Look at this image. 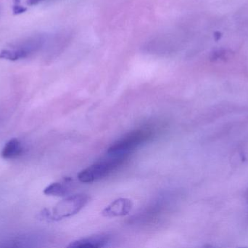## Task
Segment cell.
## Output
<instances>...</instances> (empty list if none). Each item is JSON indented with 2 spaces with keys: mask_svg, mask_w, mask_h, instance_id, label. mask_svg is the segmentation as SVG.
I'll return each mask as SVG.
<instances>
[{
  "mask_svg": "<svg viewBox=\"0 0 248 248\" xmlns=\"http://www.w3.org/2000/svg\"><path fill=\"white\" fill-rule=\"evenodd\" d=\"M23 153V147L21 143L16 139L10 140L8 142L6 143L2 151L1 152V156L4 159H13L18 157Z\"/></svg>",
  "mask_w": 248,
  "mask_h": 248,
  "instance_id": "cell-7",
  "label": "cell"
},
{
  "mask_svg": "<svg viewBox=\"0 0 248 248\" xmlns=\"http://www.w3.org/2000/svg\"><path fill=\"white\" fill-rule=\"evenodd\" d=\"M132 208L133 203L130 199L119 198L108 205L102 211V215L107 218L124 216L129 214Z\"/></svg>",
  "mask_w": 248,
  "mask_h": 248,
  "instance_id": "cell-4",
  "label": "cell"
},
{
  "mask_svg": "<svg viewBox=\"0 0 248 248\" xmlns=\"http://www.w3.org/2000/svg\"><path fill=\"white\" fill-rule=\"evenodd\" d=\"M89 201L90 197L85 194L72 195L58 202L52 211L44 210L41 215L44 219L61 221L79 213L88 204Z\"/></svg>",
  "mask_w": 248,
  "mask_h": 248,
  "instance_id": "cell-1",
  "label": "cell"
},
{
  "mask_svg": "<svg viewBox=\"0 0 248 248\" xmlns=\"http://www.w3.org/2000/svg\"><path fill=\"white\" fill-rule=\"evenodd\" d=\"M110 243V237L108 235L91 236L86 238L80 239L72 242L68 246L69 248H104Z\"/></svg>",
  "mask_w": 248,
  "mask_h": 248,
  "instance_id": "cell-5",
  "label": "cell"
},
{
  "mask_svg": "<svg viewBox=\"0 0 248 248\" xmlns=\"http://www.w3.org/2000/svg\"><path fill=\"white\" fill-rule=\"evenodd\" d=\"M151 135L152 132L149 129L136 130L112 144L108 149L107 154L126 159L134 150L146 142Z\"/></svg>",
  "mask_w": 248,
  "mask_h": 248,
  "instance_id": "cell-2",
  "label": "cell"
},
{
  "mask_svg": "<svg viewBox=\"0 0 248 248\" xmlns=\"http://www.w3.org/2000/svg\"><path fill=\"white\" fill-rule=\"evenodd\" d=\"M72 185V179L71 178H65L60 182L49 185L44 189V194L52 196H66L71 192Z\"/></svg>",
  "mask_w": 248,
  "mask_h": 248,
  "instance_id": "cell-6",
  "label": "cell"
},
{
  "mask_svg": "<svg viewBox=\"0 0 248 248\" xmlns=\"http://www.w3.org/2000/svg\"><path fill=\"white\" fill-rule=\"evenodd\" d=\"M26 10H27L26 7L20 5V4H15L13 9V13H14L15 15L21 14V13L26 12Z\"/></svg>",
  "mask_w": 248,
  "mask_h": 248,
  "instance_id": "cell-8",
  "label": "cell"
},
{
  "mask_svg": "<svg viewBox=\"0 0 248 248\" xmlns=\"http://www.w3.org/2000/svg\"><path fill=\"white\" fill-rule=\"evenodd\" d=\"M125 158L107 155V158L97 162L80 172L78 179L81 183H90L108 176L122 165Z\"/></svg>",
  "mask_w": 248,
  "mask_h": 248,
  "instance_id": "cell-3",
  "label": "cell"
},
{
  "mask_svg": "<svg viewBox=\"0 0 248 248\" xmlns=\"http://www.w3.org/2000/svg\"><path fill=\"white\" fill-rule=\"evenodd\" d=\"M42 1H43V0H26L29 5H35V4H38Z\"/></svg>",
  "mask_w": 248,
  "mask_h": 248,
  "instance_id": "cell-9",
  "label": "cell"
}]
</instances>
